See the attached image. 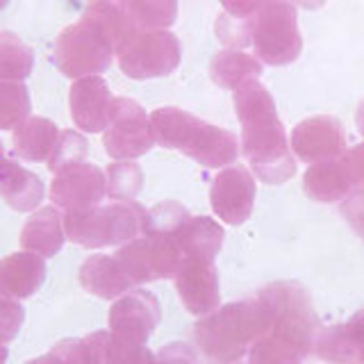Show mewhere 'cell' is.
<instances>
[{"mask_svg":"<svg viewBox=\"0 0 364 364\" xmlns=\"http://www.w3.org/2000/svg\"><path fill=\"white\" fill-rule=\"evenodd\" d=\"M132 32L136 28L125 14L123 0L89 3L85 16L57 37L53 50L55 66L71 80L105 73L119 46Z\"/></svg>","mask_w":364,"mask_h":364,"instance_id":"6da1fadb","label":"cell"},{"mask_svg":"<svg viewBox=\"0 0 364 364\" xmlns=\"http://www.w3.org/2000/svg\"><path fill=\"white\" fill-rule=\"evenodd\" d=\"M235 109L242 123V151L253 173L267 185L289 180L296 173V159L267 87L257 80L237 87Z\"/></svg>","mask_w":364,"mask_h":364,"instance_id":"7a4b0ae2","label":"cell"},{"mask_svg":"<svg viewBox=\"0 0 364 364\" xmlns=\"http://www.w3.org/2000/svg\"><path fill=\"white\" fill-rule=\"evenodd\" d=\"M267 330V307L255 296L253 301L228 303L205 314L193 326V344L212 364H237Z\"/></svg>","mask_w":364,"mask_h":364,"instance_id":"3957f363","label":"cell"},{"mask_svg":"<svg viewBox=\"0 0 364 364\" xmlns=\"http://www.w3.org/2000/svg\"><path fill=\"white\" fill-rule=\"evenodd\" d=\"M155 141L164 148H173L193 162L208 168L235 164L239 155L237 136L230 130L205 123L193 114L178 107H159L151 114Z\"/></svg>","mask_w":364,"mask_h":364,"instance_id":"277c9868","label":"cell"},{"mask_svg":"<svg viewBox=\"0 0 364 364\" xmlns=\"http://www.w3.org/2000/svg\"><path fill=\"white\" fill-rule=\"evenodd\" d=\"M146 212L134 200H114L109 205L66 212L64 232L66 239L82 248L121 246L144 235Z\"/></svg>","mask_w":364,"mask_h":364,"instance_id":"5b68a950","label":"cell"},{"mask_svg":"<svg viewBox=\"0 0 364 364\" xmlns=\"http://www.w3.org/2000/svg\"><path fill=\"white\" fill-rule=\"evenodd\" d=\"M257 299L264 303L269 314L267 333L287 341L303 358L310 355L318 335V318L307 289L299 282L280 280L259 289Z\"/></svg>","mask_w":364,"mask_h":364,"instance_id":"8992f818","label":"cell"},{"mask_svg":"<svg viewBox=\"0 0 364 364\" xmlns=\"http://www.w3.org/2000/svg\"><path fill=\"white\" fill-rule=\"evenodd\" d=\"M250 43L262 64L284 66L299 60L303 37L291 0H259L250 16Z\"/></svg>","mask_w":364,"mask_h":364,"instance_id":"52a82bcc","label":"cell"},{"mask_svg":"<svg viewBox=\"0 0 364 364\" xmlns=\"http://www.w3.org/2000/svg\"><path fill=\"white\" fill-rule=\"evenodd\" d=\"M114 257L121 262L123 271L136 287V284L176 278L185 255L176 232H148L123 244Z\"/></svg>","mask_w":364,"mask_h":364,"instance_id":"ba28073f","label":"cell"},{"mask_svg":"<svg viewBox=\"0 0 364 364\" xmlns=\"http://www.w3.org/2000/svg\"><path fill=\"white\" fill-rule=\"evenodd\" d=\"M117 57L128 77L151 80L173 73L180 66L182 48L168 30H136L119 46Z\"/></svg>","mask_w":364,"mask_h":364,"instance_id":"9c48e42d","label":"cell"},{"mask_svg":"<svg viewBox=\"0 0 364 364\" xmlns=\"http://www.w3.org/2000/svg\"><path fill=\"white\" fill-rule=\"evenodd\" d=\"M102 146L112 159H136L155 146L153 123L146 109L132 98H114L109 125Z\"/></svg>","mask_w":364,"mask_h":364,"instance_id":"30bf717a","label":"cell"},{"mask_svg":"<svg viewBox=\"0 0 364 364\" xmlns=\"http://www.w3.org/2000/svg\"><path fill=\"white\" fill-rule=\"evenodd\" d=\"M162 318L157 296L146 289H130L109 307V335L114 344L146 346Z\"/></svg>","mask_w":364,"mask_h":364,"instance_id":"8fae6325","label":"cell"},{"mask_svg":"<svg viewBox=\"0 0 364 364\" xmlns=\"http://www.w3.org/2000/svg\"><path fill=\"white\" fill-rule=\"evenodd\" d=\"M210 255H185L176 273V289L189 314L205 316L221 305L219 273Z\"/></svg>","mask_w":364,"mask_h":364,"instance_id":"7c38bea8","label":"cell"},{"mask_svg":"<svg viewBox=\"0 0 364 364\" xmlns=\"http://www.w3.org/2000/svg\"><path fill=\"white\" fill-rule=\"evenodd\" d=\"M107 196V176L89 162H77L57 171L50 185V200L64 212L96 208Z\"/></svg>","mask_w":364,"mask_h":364,"instance_id":"4fadbf2b","label":"cell"},{"mask_svg":"<svg viewBox=\"0 0 364 364\" xmlns=\"http://www.w3.org/2000/svg\"><path fill=\"white\" fill-rule=\"evenodd\" d=\"M255 178L246 166L230 164L212 180L210 205L214 214L228 225H242L255 203Z\"/></svg>","mask_w":364,"mask_h":364,"instance_id":"5bb4252c","label":"cell"},{"mask_svg":"<svg viewBox=\"0 0 364 364\" xmlns=\"http://www.w3.org/2000/svg\"><path fill=\"white\" fill-rule=\"evenodd\" d=\"M291 153L307 164L335 159L346 151L344 125L335 117H310L291 132Z\"/></svg>","mask_w":364,"mask_h":364,"instance_id":"9a60e30c","label":"cell"},{"mask_svg":"<svg viewBox=\"0 0 364 364\" xmlns=\"http://www.w3.org/2000/svg\"><path fill=\"white\" fill-rule=\"evenodd\" d=\"M73 123L82 132H105L112 117L114 96L100 75H87L73 82L68 94Z\"/></svg>","mask_w":364,"mask_h":364,"instance_id":"2e32d148","label":"cell"},{"mask_svg":"<svg viewBox=\"0 0 364 364\" xmlns=\"http://www.w3.org/2000/svg\"><path fill=\"white\" fill-rule=\"evenodd\" d=\"M312 353L328 364H364V307L348 321L318 330Z\"/></svg>","mask_w":364,"mask_h":364,"instance_id":"e0dca14e","label":"cell"},{"mask_svg":"<svg viewBox=\"0 0 364 364\" xmlns=\"http://www.w3.org/2000/svg\"><path fill=\"white\" fill-rule=\"evenodd\" d=\"M46 280V262L41 255L21 250L0 259V296L23 301L37 294Z\"/></svg>","mask_w":364,"mask_h":364,"instance_id":"ac0fdd59","label":"cell"},{"mask_svg":"<svg viewBox=\"0 0 364 364\" xmlns=\"http://www.w3.org/2000/svg\"><path fill=\"white\" fill-rule=\"evenodd\" d=\"M46 196L43 180L32 173L30 168L21 166L14 159L5 157L0 162V198L16 212L37 210Z\"/></svg>","mask_w":364,"mask_h":364,"instance_id":"d6986e66","label":"cell"},{"mask_svg":"<svg viewBox=\"0 0 364 364\" xmlns=\"http://www.w3.org/2000/svg\"><path fill=\"white\" fill-rule=\"evenodd\" d=\"M66 242L64 232V214L60 208L48 205V208H39L30 219L26 221L21 230V246L23 250L37 253L41 257H53L62 250Z\"/></svg>","mask_w":364,"mask_h":364,"instance_id":"ffe728a7","label":"cell"},{"mask_svg":"<svg viewBox=\"0 0 364 364\" xmlns=\"http://www.w3.org/2000/svg\"><path fill=\"white\" fill-rule=\"evenodd\" d=\"M80 284L98 299H121L134 284L114 255H91L80 267Z\"/></svg>","mask_w":364,"mask_h":364,"instance_id":"44dd1931","label":"cell"},{"mask_svg":"<svg viewBox=\"0 0 364 364\" xmlns=\"http://www.w3.org/2000/svg\"><path fill=\"white\" fill-rule=\"evenodd\" d=\"M303 189L316 203H337L344 200L350 191H355V185H353L348 168L339 155L307 168L303 176Z\"/></svg>","mask_w":364,"mask_h":364,"instance_id":"7402d4cb","label":"cell"},{"mask_svg":"<svg viewBox=\"0 0 364 364\" xmlns=\"http://www.w3.org/2000/svg\"><path fill=\"white\" fill-rule=\"evenodd\" d=\"M60 130L50 119L43 117H28L11 134L14 153L26 159V162H48Z\"/></svg>","mask_w":364,"mask_h":364,"instance_id":"603a6c76","label":"cell"},{"mask_svg":"<svg viewBox=\"0 0 364 364\" xmlns=\"http://www.w3.org/2000/svg\"><path fill=\"white\" fill-rule=\"evenodd\" d=\"M259 73H262V62L257 57L235 48H225L221 53H216L210 64V77L219 87L230 91L242 87L248 80H257Z\"/></svg>","mask_w":364,"mask_h":364,"instance_id":"cb8c5ba5","label":"cell"},{"mask_svg":"<svg viewBox=\"0 0 364 364\" xmlns=\"http://www.w3.org/2000/svg\"><path fill=\"white\" fill-rule=\"evenodd\" d=\"M50 353L60 360V364H109L112 335L109 330H98L87 337L62 339Z\"/></svg>","mask_w":364,"mask_h":364,"instance_id":"d4e9b609","label":"cell"},{"mask_svg":"<svg viewBox=\"0 0 364 364\" xmlns=\"http://www.w3.org/2000/svg\"><path fill=\"white\" fill-rule=\"evenodd\" d=\"M136 30H166L178 18V0H123Z\"/></svg>","mask_w":364,"mask_h":364,"instance_id":"484cf974","label":"cell"},{"mask_svg":"<svg viewBox=\"0 0 364 364\" xmlns=\"http://www.w3.org/2000/svg\"><path fill=\"white\" fill-rule=\"evenodd\" d=\"M34 68V53L14 32H0V80L23 82Z\"/></svg>","mask_w":364,"mask_h":364,"instance_id":"4316f807","label":"cell"},{"mask_svg":"<svg viewBox=\"0 0 364 364\" xmlns=\"http://www.w3.org/2000/svg\"><path fill=\"white\" fill-rule=\"evenodd\" d=\"M32 100L23 82L0 80V130H16L30 117Z\"/></svg>","mask_w":364,"mask_h":364,"instance_id":"83f0119b","label":"cell"},{"mask_svg":"<svg viewBox=\"0 0 364 364\" xmlns=\"http://www.w3.org/2000/svg\"><path fill=\"white\" fill-rule=\"evenodd\" d=\"M107 196L114 200H134L144 187V171L132 159H117L107 166Z\"/></svg>","mask_w":364,"mask_h":364,"instance_id":"f1b7e54d","label":"cell"},{"mask_svg":"<svg viewBox=\"0 0 364 364\" xmlns=\"http://www.w3.org/2000/svg\"><path fill=\"white\" fill-rule=\"evenodd\" d=\"M303 355L287 341L273 335H262L248 350V364H303Z\"/></svg>","mask_w":364,"mask_h":364,"instance_id":"f546056e","label":"cell"},{"mask_svg":"<svg viewBox=\"0 0 364 364\" xmlns=\"http://www.w3.org/2000/svg\"><path fill=\"white\" fill-rule=\"evenodd\" d=\"M87 155H89V141L85 136L75 130H64L57 136L55 151L48 159V168L53 173H57V171H62L71 164L87 162Z\"/></svg>","mask_w":364,"mask_h":364,"instance_id":"4dcf8cb0","label":"cell"},{"mask_svg":"<svg viewBox=\"0 0 364 364\" xmlns=\"http://www.w3.org/2000/svg\"><path fill=\"white\" fill-rule=\"evenodd\" d=\"M216 34L228 48H244V46L250 43V18L230 16L223 11L219 21H216Z\"/></svg>","mask_w":364,"mask_h":364,"instance_id":"1f68e13d","label":"cell"},{"mask_svg":"<svg viewBox=\"0 0 364 364\" xmlns=\"http://www.w3.org/2000/svg\"><path fill=\"white\" fill-rule=\"evenodd\" d=\"M23 321H26L23 305L14 299L0 296V344L3 346L11 344L18 337Z\"/></svg>","mask_w":364,"mask_h":364,"instance_id":"d6a6232c","label":"cell"},{"mask_svg":"<svg viewBox=\"0 0 364 364\" xmlns=\"http://www.w3.org/2000/svg\"><path fill=\"white\" fill-rule=\"evenodd\" d=\"M109 364H155V353L146 346H121L112 341Z\"/></svg>","mask_w":364,"mask_h":364,"instance_id":"836d02e7","label":"cell"},{"mask_svg":"<svg viewBox=\"0 0 364 364\" xmlns=\"http://www.w3.org/2000/svg\"><path fill=\"white\" fill-rule=\"evenodd\" d=\"M155 364H198V358L185 341H171L155 355Z\"/></svg>","mask_w":364,"mask_h":364,"instance_id":"e575fe53","label":"cell"},{"mask_svg":"<svg viewBox=\"0 0 364 364\" xmlns=\"http://www.w3.org/2000/svg\"><path fill=\"white\" fill-rule=\"evenodd\" d=\"M341 159H344L355 189H362L364 187V144L346 148V151L341 153Z\"/></svg>","mask_w":364,"mask_h":364,"instance_id":"d590c367","label":"cell"},{"mask_svg":"<svg viewBox=\"0 0 364 364\" xmlns=\"http://www.w3.org/2000/svg\"><path fill=\"white\" fill-rule=\"evenodd\" d=\"M225 14L239 16V18H250L255 14L259 0H221Z\"/></svg>","mask_w":364,"mask_h":364,"instance_id":"8d00e7d4","label":"cell"},{"mask_svg":"<svg viewBox=\"0 0 364 364\" xmlns=\"http://www.w3.org/2000/svg\"><path fill=\"white\" fill-rule=\"evenodd\" d=\"M296 5H301L305 9H318L326 5V0H296Z\"/></svg>","mask_w":364,"mask_h":364,"instance_id":"74e56055","label":"cell"},{"mask_svg":"<svg viewBox=\"0 0 364 364\" xmlns=\"http://www.w3.org/2000/svg\"><path fill=\"white\" fill-rule=\"evenodd\" d=\"M26 364H60V360H57L53 353H48V355H41V358H34Z\"/></svg>","mask_w":364,"mask_h":364,"instance_id":"f35d334b","label":"cell"},{"mask_svg":"<svg viewBox=\"0 0 364 364\" xmlns=\"http://www.w3.org/2000/svg\"><path fill=\"white\" fill-rule=\"evenodd\" d=\"M355 123H358V130H360V134L364 136V100L360 102V107H358V114H355Z\"/></svg>","mask_w":364,"mask_h":364,"instance_id":"ab89813d","label":"cell"},{"mask_svg":"<svg viewBox=\"0 0 364 364\" xmlns=\"http://www.w3.org/2000/svg\"><path fill=\"white\" fill-rule=\"evenodd\" d=\"M7 355H9V353H7V346L0 344V364H5V362H7Z\"/></svg>","mask_w":364,"mask_h":364,"instance_id":"60d3db41","label":"cell"},{"mask_svg":"<svg viewBox=\"0 0 364 364\" xmlns=\"http://www.w3.org/2000/svg\"><path fill=\"white\" fill-rule=\"evenodd\" d=\"M5 159V148H3V144H0V162Z\"/></svg>","mask_w":364,"mask_h":364,"instance_id":"b9f144b4","label":"cell"},{"mask_svg":"<svg viewBox=\"0 0 364 364\" xmlns=\"http://www.w3.org/2000/svg\"><path fill=\"white\" fill-rule=\"evenodd\" d=\"M7 3H9V0H0V9H5V7H7Z\"/></svg>","mask_w":364,"mask_h":364,"instance_id":"7bdbcfd3","label":"cell"},{"mask_svg":"<svg viewBox=\"0 0 364 364\" xmlns=\"http://www.w3.org/2000/svg\"><path fill=\"white\" fill-rule=\"evenodd\" d=\"M89 3H98V0H89Z\"/></svg>","mask_w":364,"mask_h":364,"instance_id":"ee69618b","label":"cell"}]
</instances>
